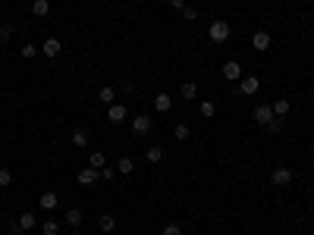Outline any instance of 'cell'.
<instances>
[{
	"instance_id": "6da1fadb",
	"label": "cell",
	"mask_w": 314,
	"mask_h": 235,
	"mask_svg": "<svg viewBox=\"0 0 314 235\" xmlns=\"http://www.w3.org/2000/svg\"><path fill=\"white\" fill-rule=\"evenodd\" d=\"M230 35H232V29H230V22L226 19H214L211 22V29H208V38L214 44H223V41H230Z\"/></svg>"
},
{
	"instance_id": "7a4b0ae2",
	"label": "cell",
	"mask_w": 314,
	"mask_h": 235,
	"mask_svg": "<svg viewBox=\"0 0 314 235\" xmlns=\"http://www.w3.org/2000/svg\"><path fill=\"white\" fill-rule=\"evenodd\" d=\"M79 185L82 188H91V185H98V179H101V170H95V166H88V170H79Z\"/></svg>"
},
{
	"instance_id": "3957f363",
	"label": "cell",
	"mask_w": 314,
	"mask_h": 235,
	"mask_svg": "<svg viewBox=\"0 0 314 235\" xmlns=\"http://www.w3.org/2000/svg\"><path fill=\"white\" fill-rule=\"evenodd\" d=\"M151 125H154V119H151L148 113H138V116L132 119V132H135V135H148Z\"/></svg>"
},
{
	"instance_id": "277c9868",
	"label": "cell",
	"mask_w": 314,
	"mask_h": 235,
	"mask_svg": "<svg viewBox=\"0 0 314 235\" xmlns=\"http://www.w3.org/2000/svg\"><path fill=\"white\" fill-rule=\"evenodd\" d=\"M126 116H129V110H126L123 104H110V107H107V119H110L113 125H123Z\"/></svg>"
},
{
	"instance_id": "5b68a950",
	"label": "cell",
	"mask_w": 314,
	"mask_h": 235,
	"mask_svg": "<svg viewBox=\"0 0 314 235\" xmlns=\"http://www.w3.org/2000/svg\"><path fill=\"white\" fill-rule=\"evenodd\" d=\"M251 47H255L258 53H264V50H270V35H267V31L261 29V31H255V35H251Z\"/></svg>"
},
{
	"instance_id": "8992f818",
	"label": "cell",
	"mask_w": 314,
	"mask_h": 235,
	"mask_svg": "<svg viewBox=\"0 0 314 235\" xmlns=\"http://www.w3.org/2000/svg\"><path fill=\"white\" fill-rule=\"evenodd\" d=\"M223 78H226V82H239V78H242V66H239L236 60L223 63Z\"/></svg>"
},
{
	"instance_id": "52a82bcc",
	"label": "cell",
	"mask_w": 314,
	"mask_h": 235,
	"mask_svg": "<svg viewBox=\"0 0 314 235\" xmlns=\"http://www.w3.org/2000/svg\"><path fill=\"white\" fill-rule=\"evenodd\" d=\"M270 182H273V185H289V182H292V170H286V166L273 170V172H270Z\"/></svg>"
},
{
	"instance_id": "ba28073f",
	"label": "cell",
	"mask_w": 314,
	"mask_h": 235,
	"mask_svg": "<svg viewBox=\"0 0 314 235\" xmlns=\"http://www.w3.org/2000/svg\"><path fill=\"white\" fill-rule=\"evenodd\" d=\"M255 119H258V125H267L273 119V110H270V104H258L255 107Z\"/></svg>"
},
{
	"instance_id": "9c48e42d",
	"label": "cell",
	"mask_w": 314,
	"mask_h": 235,
	"mask_svg": "<svg viewBox=\"0 0 314 235\" xmlns=\"http://www.w3.org/2000/svg\"><path fill=\"white\" fill-rule=\"evenodd\" d=\"M239 91L242 94H255L258 91V76H242L239 78Z\"/></svg>"
},
{
	"instance_id": "30bf717a",
	"label": "cell",
	"mask_w": 314,
	"mask_h": 235,
	"mask_svg": "<svg viewBox=\"0 0 314 235\" xmlns=\"http://www.w3.org/2000/svg\"><path fill=\"white\" fill-rule=\"evenodd\" d=\"M270 110H273V116H277V119H286V116H289V100H286V97L273 100V104H270Z\"/></svg>"
},
{
	"instance_id": "8fae6325",
	"label": "cell",
	"mask_w": 314,
	"mask_h": 235,
	"mask_svg": "<svg viewBox=\"0 0 314 235\" xmlns=\"http://www.w3.org/2000/svg\"><path fill=\"white\" fill-rule=\"evenodd\" d=\"M60 50H63V44H60V41H57V38H48V41H44V44H41V53H44V57H50V60H53V57H57V53H60Z\"/></svg>"
},
{
	"instance_id": "7c38bea8",
	"label": "cell",
	"mask_w": 314,
	"mask_h": 235,
	"mask_svg": "<svg viewBox=\"0 0 314 235\" xmlns=\"http://www.w3.org/2000/svg\"><path fill=\"white\" fill-rule=\"evenodd\" d=\"M57 201H60V194H57V191H44L41 198H38V204H41L44 210H57Z\"/></svg>"
},
{
	"instance_id": "4fadbf2b",
	"label": "cell",
	"mask_w": 314,
	"mask_h": 235,
	"mask_svg": "<svg viewBox=\"0 0 314 235\" xmlns=\"http://www.w3.org/2000/svg\"><path fill=\"white\" fill-rule=\"evenodd\" d=\"M48 13H50V0H32V16L44 19Z\"/></svg>"
},
{
	"instance_id": "5bb4252c",
	"label": "cell",
	"mask_w": 314,
	"mask_h": 235,
	"mask_svg": "<svg viewBox=\"0 0 314 235\" xmlns=\"http://www.w3.org/2000/svg\"><path fill=\"white\" fill-rule=\"evenodd\" d=\"M154 107H157V113H170L173 110V97H170V94H157Z\"/></svg>"
},
{
	"instance_id": "9a60e30c",
	"label": "cell",
	"mask_w": 314,
	"mask_h": 235,
	"mask_svg": "<svg viewBox=\"0 0 314 235\" xmlns=\"http://www.w3.org/2000/svg\"><path fill=\"white\" fill-rule=\"evenodd\" d=\"M66 226H69V229H79V226H82V210H76V207H72V210H66Z\"/></svg>"
},
{
	"instance_id": "2e32d148",
	"label": "cell",
	"mask_w": 314,
	"mask_h": 235,
	"mask_svg": "<svg viewBox=\"0 0 314 235\" xmlns=\"http://www.w3.org/2000/svg\"><path fill=\"white\" fill-rule=\"evenodd\" d=\"M145 160H148V163H160V160H164V147H160V144H151L148 151H145Z\"/></svg>"
},
{
	"instance_id": "e0dca14e",
	"label": "cell",
	"mask_w": 314,
	"mask_h": 235,
	"mask_svg": "<svg viewBox=\"0 0 314 235\" xmlns=\"http://www.w3.org/2000/svg\"><path fill=\"white\" fill-rule=\"evenodd\" d=\"M98 97H101V104H116V88H110V85H104L101 91H98Z\"/></svg>"
},
{
	"instance_id": "ac0fdd59",
	"label": "cell",
	"mask_w": 314,
	"mask_h": 235,
	"mask_svg": "<svg viewBox=\"0 0 314 235\" xmlns=\"http://www.w3.org/2000/svg\"><path fill=\"white\" fill-rule=\"evenodd\" d=\"M16 223L22 226L25 232H29V229H35V226H38V219H35V213H19V217H16Z\"/></svg>"
},
{
	"instance_id": "d6986e66",
	"label": "cell",
	"mask_w": 314,
	"mask_h": 235,
	"mask_svg": "<svg viewBox=\"0 0 314 235\" xmlns=\"http://www.w3.org/2000/svg\"><path fill=\"white\" fill-rule=\"evenodd\" d=\"M98 229L101 232H113L116 229V219H113L110 213H104V217H98Z\"/></svg>"
},
{
	"instance_id": "ffe728a7",
	"label": "cell",
	"mask_w": 314,
	"mask_h": 235,
	"mask_svg": "<svg viewBox=\"0 0 314 235\" xmlns=\"http://www.w3.org/2000/svg\"><path fill=\"white\" fill-rule=\"evenodd\" d=\"M198 110H201L204 119H214V116H217V104H214V100H201V107H198Z\"/></svg>"
},
{
	"instance_id": "44dd1931",
	"label": "cell",
	"mask_w": 314,
	"mask_h": 235,
	"mask_svg": "<svg viewBox=\"0 0 314 235\" xmlns=\"http://www.w3.org/2000/svg\"><path fill=\"white\" fill-rule=\"evenodd\" d=\"M173 138H176V141H189V138H192V129H189L185 123H179L176 129H173Z\"/></svg>"
},
{
	"instance_id": "7402d4cb",
	"label": "cell",
	"mask_w": 314,
	"mask_h": 235,
	"mask_svg": "<svg viewBox=\"0 0 314 235\" xmlns=\"http://www.w3.org/2000/svg\"><path fill=\"white\" fill-rule=\"evenodd\" d=\"M88 166H95V170H104L107 166V157L101 151H91V157H88Z\"/></svg>"
},
{
	"instance_id": "603a6c76",
	"label": "cell",
	"mask_w": 314,
	"mask_h": 235,
	"mask_svg": "<svg viewBox=\"0 0 314 235\" xmlns=\"http://www.w3.org/2000/svg\"><path fill=\"white\" fill-rule=\"evenodd\" d=\"M72 144H76V147H88V132L76 129V132H72Z\"/></svg>"
},
{
	"instance_id": "cb8c5ba5",
	"label": "cell",
	"mask_w": 314,
	"mask_h": 235,
	"mask_svg": "<svg viewBox=\"0 0 314 235\" xmlns=\"http://www.w3.org/2000/svg\"><path fill=\"white\" fill-rule=\"evenodd\" d=\"M198 97V85L195 82H185L182 85V100H195Z\"/></svg>"
},
{
	"instance_id": "d4e9b609",
	"label": "cell",
	"mask_w": 314,
	"mask_h": 235,
	"mask_svg": "<svg viewBox=\"0 0 314 235\" xmlns=\"http://www.w3.org/2000/svg\"><path fill=\"white\" fill-rule=\"evenodd\" d=\"M132 170H135V163H132L129 157H119V163H116V172H123V176H129Z\"/></svg>"
},
{
	"instance_id": "484cf974",
	"label": "cell",
	"mask_w": 314,
	"mask_h": 235,
	"mask_svg": "<svg viewBox=\"0 0 314 235\" xmlns=\"http://www.w3.org/2000/svg\"><path fill=\"white\" fill-rule=\"evenodd\" d=\"M41 232L44 235H57L60 232V223H57V219H44V223H41Z\"/></svg>"
},
{
	"instance_id": "4316f807",
	"label": "cell",
	"mask_w": 314,
	"mask_h": 235,
	"mask_svg": "<svg viewBox=\"0 0 314 235\" xmlns=\"http://www.w3.org/2000/svg\"><path fill=\"white\" fill-rule=\"evenodd\" d=\"M35 53H38V47H35V44H22V50H19V57H22V60H32V57H35Z\"/></svg>"
},
{
	"instance_id": "83f0119b",
	"label": "cell",
	"mask_w": 314,
	"mask_h": 235,
	"mask_svg": "<svg viewBox=\"0 0 314 235\" xmlns=\"http://www.w3.org/2000/svg\"><path fill=\"white\" fill-rule=\"evenodd\" d=\"M6 235H25V229L16 223V219H13V223H6Z\"/></svg>"
},
{
	"instance_id": "f1b7e54d",
	"label": "cell",
	"mask_w": 314,
	"mask_h": 235,
	"mask_svg": "<svg viewBox=\"0 0 314 235\" xmlns=\"http://www.w3.org/2000/svg\"><path fill=\"white\" fill-rule=\"evenodd\" d=\"M160 235H182V226H176V223H166Z\"/></svg>"
},
{
	"instance_id": "f546056e",
	"label": "cell",
	"mask_w": 314,
	"mask_h": 235,
	"mask_svg": "<svg viewBox=\"0 0 314 235\" xmlns=\"http://www.w3.org/2000/svg\"><path fill=\"white\" fill-rule=\"evenodd\" d=\"M267 132H273V135H277V132H283V119H277V116H273L270 123H267Z\"/></svg>"
},
{
	"instance_id": "4dcf8cb0",
	"label": "cell",
	"mask_w": 314,
	"mask_h": 235,
	"mask_svg": "<svg viewBox=\"0 0 314 235\" xmlns=\"http://www.w3.org/2000/svg\"><path fill=\"white\" fill-rule=\"evenodd\" d=\"M10 38H13V25L3 22V25H0V41H10Z\"/></svg>"
},
{
	"instance_id": "1f68e13d",
	"label": "cell",
	"mask_w": 314,
	"mask_h": 235,
	"mask_svg": "<svg viewBox=\"0 0 314 235\" xmlns=\"http://www.w3.org/2000/svg\"><path fill=\"white\" fill-rule=\"evenodd\" d=\"M10 182H13V172L10 170H0V188H6Z\"/></svg>"
},
{
	"instance_id": "d6a6232c",
	"label": "cell",
	"mask_w": 314,
	"mask_h": 235,
	"mask_svg": "<svg viewBox=\"0 0 314 235\" xmlns=\"http://www.w3.org/2000/svg\"><path fill=\"white\" fill-rule=\"evenodd\" d=\"M101 179H104V182H113V179H116V170H110V166H104V170H101Z\"/></svg>"
},
{
	"instance_id": "836d02e7",
	"label": "cell",
	"mask_w": 314,
	"mask_h": 235,
	"mask_svg": "<svg viewBox=\"0 0 314 235\" xmlns=\"http://www.w3.org/2000/svg\"><path fill=\"white\" fill-rule=\"evenodd\" d=\"M182 16L189 19V22H195V19H198V10H195V6H185V10H182Z\"/></svg>"
},
{
	"instance_id": "e575fe53",
	"label": "cell",
	"mask_w": 314,
	"mask_h": 235,
	"mask_svg": "<svg viewBox=\"0 0 314 235\" xmlns=\"http://www.w3.org/2000/svg\"><path fill=\"white\" fill-rule=\"evenodd\" d=\"M170 6L173 10H185V0H170Z\"/></svg>"
},
{
	"instance_id": "d590c367",
	"label": "cell",
	"mask_w": 314,
	"mask_h": 235,
	"mask_svg": "<svg viewBox=\"0 0 314 235\" xmlns=\"http://www.w3.org/2000/svg\"><path fill=\"white\" fill-rule=\"evenodd\" d=\"M0 25H3V16H0Z\"/></svg>"
},
{
	"instance_id": "8d00e7d4",
	"label": "cell",
	"mask_w": 314,
	"mask_h": 235,
	"mask_svg": "<svg viewBox=\"0 0 314 235\" xmlns=\"http://www.w3.org/2000/svg\"><path fill=\"white\" fill-rule=\"evenodd\" d=\"M0 3H3V0H0Z\"/></svg>"
}]
</instances>
